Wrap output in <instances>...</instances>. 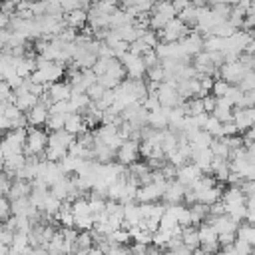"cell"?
Instances as JSON below:
<instances>
[{"instance_id":"obj_8","label":"cell","mask_w":255,"mask_h":255,"mask_svg":"<svg viewBox=\"0 0 255 255\" xmlns=\"http://www.w3.org/2000/svg\"><path fill=\"white\" fill-rule=\"evenodd\" d=\"M24 82H26V80H24ZM12 104H14L22 114H28V112L38 104V98H36L34 94H30L28 88L22 84L18 90H14V100H12Z\"/></svg>"},{"instance_id":"obj_19","label":"cell","mask_w":255,"mask_h":255,"mask_svg":"<svg viewBox=\"0 0 255 255\" xmlns=\"http://www.w3.org/2000/svg\"><path fill=\"white\" fill-rule=\"evenodd\" d=\"M30 193H32V181L14 179V181H12V187H10V191H8V199H10V201L24 199V197H30Z\"/></svg>"},{"instance_id":"obj_12","label":"cell","mask_w":255,"mask_h":255,"mask_svg":"<svg viewBox=\"0 0 255 255\" xmlns=\"http://www.w3.org/2000/svg\"><path fill=\"white\" fill-rule=\"evenodd\" d=\"M48 116H50V108L38 102V104L26 114V118H28V128H42V126H46Z\"/></svg>"},{"instance_id":"obj_13","label":"cell","mask_w":255,"mask_h":255,"mask_svg":"<svg viewBox=\"0 0 255 255\" xmlns=\"http://www.w3.org/2000/svg\"><path fill=\"white\" fill-rule=\"evenodd\" d=\"M64 129H66L68 133H72L74 137H80V135H84V133L90 131L88 126H86V122H84V116H82V114H68V116H66Z\"/></svg>"},{"instance_id":"obj_40","label":"cell","mask_w":255,"mask_h":255,"mask_svg":"<svg viewBox=\"0 0 255 255\" xmlns=\"http://www.w3.org/2000/svg\"><path fill=\"white\" fill-rule=\"evenodd\" d=\"M141 106L145 108L147 114H149V112H155V110L161 108V106H159V100H157V94H147V98L141 102Z\"/></svg>"},{"instance_id":"obj_9","label":"cell","mask_w":255,"mask_h":255,"mask_svg":"<svg viewBox=\"0 0 255 255\" xmlns=\"http://www.w3.org/2000/svg\"><path fill=\"white\" fill-rule=\"evenodd\" d=\"M179 44H181V50H183V54L187 58H193L199 52H203V36L197 30H191Z\"/></svg>"},{"instance_id":"obj_45","label":"cell","mask_w":255,"mask_h":255,"mask_svg":"<svg viewBox=\"0 0 255 255\" xmlns=\"http://www.w3.org/2000/svg\"><path fill=\"white\" fill-rule=\"evenodd\" d=\"M14 235H16V233H12V231H8V229H2V231H0V245L10 247L12 241H14Z\"/></svg>"},{"instance_id":"obj_6","label":"cell","mask_w":255,"mask_h":255,"mask_svg":"<svg viewBox=\"0 0 255 255\" xmlns=\"http://www.w3.org/2000/svg\"><path fill=\"white\" fill-rule=\"evenodd\" d=\"M247 72H249V70L241 64V60H237V62L223 64V66L219 68V78L225 80V82L231 84V86H239V82L245 78Z\"/></svg>"},{"instance_id":"obj_22","label":"cell","mask_w":255,"mask_h":255,"mask_svg":"<svg viewBox=\"0 0 255 255\" xmlns=\"http://www.w3.org/2000/svg\"><path fill=\"white\" fill-rule=\"evenodd\" d=\"M211 116L217 118L221 124H225V122H233V106H231L225 98H217V106H215V110H213Z\"/></svg>"},{"instance_id":"obj_47","label":"cell","mask_w":255,"mask_h":255,"mask_svg":"<svg viewBox=\"0 0 255 255\" xmlns=\"http://www.w3.org/2000/svg\"><path fill=\"white\" fill-rule=\"evenodd\" d=\"M171 4H173V8H175V12H177V14L191 6V2H185V0H175V2H171Z\"/></svg>"},{"instance_id":"obj_4","label":"cell","mask_w":255,"mask_h":255,"mask_svg":"<svg viewBox=\"0 0 255 255\" xmlns=\"http://www.w3.org/2000/svg\"><path fill=\"white\" fill-rule=\"evenodd\" d=\"M116 161L124 167L133 165L135 161H139V141L135 139H126L122 143V147L116 151Z\"/></svg>"},{"instance_id":"obj_34","label":"cell","mask_w":255,"mask_h":255,"mask_svg":"<svg viewBox=\"0 0 255 255\" xmlns=\"http://www.w3.org/2000/svg\"><path fill=\"white\" fill-rule=\"evenodd\" d=\"M221 128H223V124H221L217 118H213V116L209 114V118H207V122H205L203 129H205L207 133H211L213 137H221Z\"/></svg>"},{"instance_id":"obj_15","label":"cell","mask_w":255,"mask_h":255,"mask_svg":"<svg viewBox=\"0 0 255 255\" xmlns=\"http://www.w3.org/2000/svg\"><path fill=\"white\" fill-rule=\"evenodd\" d=\"M207 223L217 231V235H221V233H237V229H239V223H235L227 213L219 215V217H209Z\"/></svg>"},{"instance_id":"obj_30","label":"cell","mask_w":255,"mask_h":255,"mask_svg":"<svg viewBox=\"0 0 255 255\" xmlns=\"http://www.w3.org/2000/svg\"><path fill=\"white\" fill-rule=\"evenodd\" d=\"M64 124H66V116L50 114V116H48V122H46V126H44V129H46L48 133H52V131H60V129H64Z\"/></svg>"},{"instance_id":"obj_16","label":"cell","mask_w":255,"mask_h":255,"mask_svg":"<svg viewBox=\"0 0 255 255\" xmlns=\"http://www.w3.org/2000/svg\"><path fill=\"white\" fill-rule=\"evenodd\" d=\"M167 124H169V110L167 108H159L155 112H149L147 114V126L151 129H167Z\"/></svg>"},{"instance_id":"obj_26","label":"cell","mask_w":255,"mask_h":255,"mask_svg":"<svg viewBox=\"0 0 255 255\" xmlns=\"http://www.w3.org/2000/svg\"><path fill=\"white\" fill-rule=\"evenodd\" d=\"M209 149H211L213 157H221V159H229V157H231V149H229L225 137H213Z\"/></svg>"},{"instance_id":"obj_29","label":"cell","mask_w":255,"mask_h":255,"mask_svg":"<svg viewBox=\"0 0 255 255\" xmlns=\"http://www.w3.org/2000/svg\"><path fill=\"white\" fill-rule=\"evenodd\" d=\"M183 108H185V114H187V116H201V114H205L203 98L187 100V102H183Z\"/></svg>"},{"instance_id":"obj_10","label":"cell","mask_w":255,"mask_h":255,"mask_svg":"<svg viewBox=\"0 0 255 255\" xmlns=\"http://www.w3.org/2000/svg\"><path fill=\"white\" fill-rule=\"evenodd\" d=\"M185 191H187V187L175 179V181H169V183H167V187H165V191H163V197H161V199H163V203H165V205H177V203H181V201H183Z\"/></svg>"},{"instance_id":"obj_18","label":"cell","mask_w":255,"mask_h":255,"mask_svg":"<svg viewBox=\"0 0 255 255\" xmlns=\"http://www.w3.org/2000/svg\"><path fill=\"white\" fill-rule=\"evenodd\" d=\"M211 161H213L211 149H197L191 155V163H195L201 169V173H205V175H211Z\"/></svg>"},{"instance_id":"obj_17","label":"cell","mask_w":255,"mask_h":255,"mask_svg":"<svg viewBox=\"0 0 255 255\" xmlns=\"http://www.w3.org/2000/svg\"><path fill=\"white\" fill-rule=\"evenodd\" d=\"M185 137H187V141H189V145H191L193 151H197V149H209V145L213 141V135L207 133L205 129H197V131H193V133H189Z\"/></svg>"},{"instance_id":"obj_42","label":"cell","mask_w":255,"mask_h":255,"mask_svg":"<svg viewBox=\"0 0 255 255\" xmlns=\"http://www.w3.org/2000/svg\"><path fill=\"white\" fill-rule=\"evenodd\" d=\"M10 215H12V201H10L6 195H2V197H0V217L6 221Z\"/></svg>"},{"instance_id":"obj_28","label":"cell","mask_w":255,"mask_h":255,"mask_svg":"<svg viewBox=\"0 0 255 255\" xmlns=\"http://www.w3.org/2000/svg\"><path fill=\"white\" fill-rule=\"evenodd\" d=\"M72 213H74L76 219H80V217H90L92 213H90L88 197H80V199H76V201L72 203Z\"/></svg>"},{"instance_id":"obj_48","label":"cell","mask_w":255,"mask_h":255,"mask_svg":"<svg viewBox=\"0 0 255 255\" xmlns=\"http://www.w3.org/2000/svg\"><path fill=\"white\" fill-rule=\"evenodd\" d=\"M245 149H247V161L255 165V143H251V145H247Z\"/></svg>"},{"instance_id":"obj_39","label":"cell","mask_w":255,"mask_h":255,"mask_svg":"<svg viewBox=\"0 0 255 255\" xmlns=\"http://www.w3.org/2000/svg\"><path fill=\"white\" fill-rule=\"evenodd\" d=\"M86 94H88V98H90L92 102H98V100H102V96L106 94V88L96 82V84H92V86L86 90Z\"/></svg>"},{"instance_id":"obj_49","label":"cell","mask_w":255,"mask_h":255,"mask_svg":"<svg viewBox=\"0 0 255 255\" xmlns=\"http://www.w3.org/2000/svg\"><path fill=\"white\" fill-rule=\"evenodd\" d=\"M84 255H104V251H102V249H98V247L94 245V247L86 249V251H84Z\"/></svg>"},{"instance_id":"obj_27","label":"cell","mask_w":255,"mask_h":255,"mask_svg":"<svg viewBox=\"0 0 255 255\" xmlns=\"http://www.w3.org/2000/svg\"><path fill=\"white\" fill-rule=\"evenodd\" d=\"M237 239L255 247V225L253 223H241L239 229H237Z\"/></svg>"},{"instance_id":"obj_24","label":"cell","mask_w":255,"mask_h":255,"mask_svg":"<svg viewBox=\"0 0 255 255\" xmlns=\"http://www.w3.org/2000/svg\"><path fill=\"white\" fill-rule=\"evenodd\" d=\"M181 243H183V247H187L189 251L199 249V233H197V227H195V225L181 229Z\"/></svg>"},{"instance_id":"obj_14","label":"cell","mask_w":255,"mask_h":255,"mask_svg":"<svg viewBox=\"0 0 255 255\" xmlns=\"http://www.w3.org/2000/svg\"><path fill=\"white\" fill-rule=\"evenodd\" d=\"M48 96H50L52 104H56V102H68L72 98V86L66 80H60V82L48 86Z\"/></svg>"},{"instance_id":"obj_43","label":"cell","mask_w":255,"mask_h":255,"mask_svg":"<svg viewBox=\"0 0 255 255\" xmlns=\"http://www.w3.org/2000/svg\"><path fill=\"white\" fill-rule=\"evenodd\" d=\"M141 60H143V64H145V68H147V70H149V68H153V66H157V64H161V60L157 58L155 50H149V52H145V54L141 56Z\"/></svg>"},{"instance_id":"obj_51","label":"cell","mask_w":255,"mask_h":255,"mask_svg":"<svg viewBox=\"0 0 255 255\" xmlns=\"http://www.w3.org/2000/svg\"><path fill=\"white\" fill-rule=\"evenodd\" d=\"M2 229H4V219L0 217V231H2Z\"/></svg>"},{"instance_id":"obj_35","label":"cell","mask_w":255,"mask_h":255,"mask_svg":"<svg viewBox=\"0 0 255 255\" xmlns=\"http://www.w3.org/2000/svg\"><path fill=\"white\" fill-rule=\"evenodd\" d=\"M145 76H147V82H155V84H163V82H165V70H163L161 64L149 68Z\"/></svg>"},{"instance_id":"obj_11","label":"cell","mask_w":255,"mask_h":255,"mask_svg":"<svg viewBox=\"0 0 255 255\" xmlns=\"http://www.w3.org/2000/svg\"><path fill=\"white\" fill-rule=\"evenodd\" d=\"M201 175H205V173H201V169H199L195 163L189 161V163H185L183 167L177 169V177H175V179H177L179 183H183L185 187H191Z\"/></svg>"},{"instance_id":"obj_1","label":"cell","mask_w":255,"mask_h":255,"mask_svg":"<svg viewBox=\"0 0 255 255\" xmlns=\"http://www.w3.org/2000/svg\"><path fill=\"white\" fill-rule=\"evenodd\" d=\"M46 147H48V131L42 128H28L24 155L26 157H44Z\"/></svg>"},{"instance_id":"obj_23","label":"cell","mask_w":255,"mask_h":255,"mask_svg":"<svg viewBox=\"0 0 255 255\" xmlns=\"http://www.w3.org/2000/svg\"><path fill=\"white\" fill-rule=\"evenodd\" d=\"M245 199H247L245 193L237 185H229L227 189H223V195H221V201L225 205H239V203H245Z\"/></svg>"},{"instance_id":"obj_50","label":"cell","mask_w":255,"mask_h":255,"mask_svg":"<svg viewBox=\"0 0 255 255\" xmlns=\"http://www.w3.org/2000/svg\"><path fill=\"white\" fill-rule=\"evenodd\" d=\"M0 173H4V157L0 155Z\"/></svg>"},{"instance_id":"obj_36","label":"cell","mask_w":255,"mask_h":255,"mask_svg":"<svg viewBox=\"0 0 255 255\" xmlns=\"http://www.w3.org/2000/svg\"><path fill=\"white\" fill-rule=\"evenodd\" d=\"M153 12H159V14H163V16L169 18V20L177 18V12H175V8H173L171 2H159V4H153Z\"/></svg>"},{"instance_id":"obj_21","label":"cell","mask_w":255,"mask_h":255,"mask_svg":"<svg viewBox=\"0 0 255 255\" xmlns=\"http://www.w3.org/2000/svg\"><path fill=\"white\" fill-rule=\"evenodd\" d=\"M74 141H76V137H74L72 133H68L66 129H60V131H52V133H48V145H54V147L68 149Z\"/></svg>"},{"instance_id":"obj_37","label":"cell","mask_w":255,"mask_h":255,"mask_svg":"<svg viewBox=\"0 0 255 255\" xmlns=\"http://www.w3.org/2000/svg\"><path fill=\"white\" fill-rule=\"evenodd\" d=\"M229 88H231V84H227L225 80H221V78H215V82H213V90H211V96H215V98H225V94L229 92Z\"/></svg>"},{"instance_id":"obj_38","label":"cell","mask_w":255,"mask_h":255,"mask_svg":"<svg viewBox=\"0 0 255 255\" xmlns=\"http://www.w3.org/2000/svg\"><path fill=\"white\" fill-rule=\"evenodd\" d=\"M243 94H245V92H243L239 86H231V88H229V92L225 94V100H227L233 108H237V106H239V102H241V98H243Z\"/></svg>"},{"instance_id":"obj_46","label":"cell","mask_w":255,"mask_h":255,"mask_svg":"<svg viewBox=\"0 0 255 255\" xmlns=\"http://www.w3.org/2000/svg\"><path fill=\"white\" fill-rule=\"evenodd\" d=\"M147 247L149 245H137V243H133V245H129V255H147Z\"/></svg>"},{"instance_id":"obj_3","label":"cell","mask_w":255,"mask_h":255,"mask_svg":"<svg viewBox=\"0 0 255 255\" xmlns=\"http://www.w3.org/2000/svg\"><path fill=\"white\" fill-rule=\"evenodd\" d=\"M157 100H159V106H161V108H167V110L179 108V106L183 104V100H181L179 94H177V84H171V82L159 84Z\"/></svg>"},{"instance_id":"obj_7","label":"cell","mask_w":255,"mask_h":255,"mask_svg":"<svg viewBox=\"0 0 255 255\" xmlns=\"http://www.w3.org/2000/svg\"><path fill=\"white\" fill-rule=\"evenodd\" d=\"M167 185H157V183H145L141 187H137V193H135V201L137 203H155L163 197V191H165Z\"/></svg>"},{"instance_id":"obj_33","label":"cell","mask_w":255,"mask_h":255,"mask_svg":"<svg viewBox=\"0 0 255 255\" xmlns=\"http://www.w3.org/2000/svg\"><path fill=\"white\" fill-rule=\"evenodd\" d=\"M110 243H116V245H124V247H129V241H131V235L128 229H116L110 237Z\"/></svg>"},{"instance_id":"obj_31","label":"cell","mask_w":255,"mask_h":255,"mask_svg":"<svg viewBox=\"0 0 255 255\" xmlns=\"http://www.w3.org/2000/svg\"><path fill=\"white\" fill-rule=\"evenodd\" d=\"M68 155V149H62V147H54V145H48L46 151H44V157L46 161H52V163H60L64 157Z\"/></svg>"},{"instance_id":"obj_5","label":"cell","mask_w":255,"mask_h":255,"mask_svg":"<svg viewBox=\"0 0 255 255\" xmlns=\"http://www.w3.org/2000/svg\"><path fill=\"white\" fill-rule=\"evenodd\" d=\"M120 62H122L124 68H126V76H128V80H143V76L147 74V68H145L141 56H135V54L128 52Z\"/></svg>"},{"instance_id":"obj_20","label":"cell","mask_w":255,"mask_h":255,"mask_svg":"<svg viewBox=\"0 0 255 255\" xmlns=\"http://www.w3.org/2000/svg\"><path fill=\"white\" fill-rule=\"evenodd\" d=\"M64 22L72 30H84L88 26V12L86 10H74L70 14H64Z\"/></svg>"},{"instance_id":"obj_32","label":"cell","mask_w":255,"mask_h":255,"mask_svg":"<svg viewBox=\"0 0 255 255\" xmlns=\"http://www.w3.org/2000/svg\"><path fill=\"white\" fill-rule=\"evenodd\" d=\"M235 32H237V30H235V28H233V26H231V24H229L227 20L219 22V24H217V26H215V28L211 30V34H213V36H219V38H223V40L231 38V36H233Z\"/></svg>"},{"instance_id":"obj_41","label":"cell","mask_w":255,"mask_h":255,"mask_svg":"<svg viewBox=\"0 0 255 255\" xmlns=\"http://www.w3.org/2000/svg\"><path fill=\"white\" fill-rule=\"evenodd\" d=\"M14 100V90L8 86V82L0 80V102H10L12 104Z\"/></svg>"},{"instance_id":"obj_2","label":"cell","mask_w":255,"mask_h":255,"mask_svg":"<svg viewBox=\"0 0 255 255\" xmlns=\"http://www.w3.org/2000/svg\"><path fill=\"white\" fill-rule=\"evenodd\" d=\"M189 32L191 30L179 18H173V20H169L165 24L163 30L157 32V38H159V42H181Z\"/></svg>"},{"instance_id":"obj_25","label":"cell","mask_w":255,"mask_h":255,"mask_svg":"<svg viewBox=\"0 0 255 255\" xmlns=\"http://www.w3.org/2000/svg\"><path fill=\"white\" fill-rule=\"evenodd\" d=\"M177 141H179V133H173L171 129H163L161 131V151L165 153V155H169L171 151H175V147H177Z\"/></svg>"},{"instance_id":"obj_44","label":"cell","mask_w":255,"mask_h":255,"mask_svg":"<svg viewBox=\"0 0 255 255\" xmlns=\"http://www.w3.org/2000/svg\"><path fill=\"white\" fill-rule=\"evenodd\" d=\"M215 106H217V98L215 96H205L203 98V108H205V114H213V110H215Z\"/></svg>"}]
</instances>
